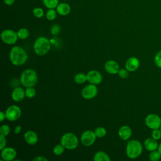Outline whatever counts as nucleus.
I'll list each match as a JSON object with an SVG mask.
<instances>
[{"mask_svg": "<svg viewBox=\"0 0 161 161\" xmlns=\"http://www.w3.org/2000/svg\"><path fill=\"white\" fill-rule=\"evenodd\" d=\"M96 138L97 137L94 131L86 130L82 133L80 136V142L83 145L86 147H90L94 144Z\"/></svg>", "mask_w": 161, "mask_h": 161, "instance_id": "obj_9", "label": "nucleus"}, {"mask_svg": "<svg viewBox=\"0 0 161 161\" xmlns=\"http://www.w3.org/2000/svg\"><path fill=\"white\" fill-rule=\"evenodd\" d=\"M87 80L90 83L94 85L100 84L103 80V76L97 70H92L87 72L86 74Z\"/></svg>", "mask_w": 161, "mask_h": 161, "instance_id": "obj_11", "label": "nucleus"}, {"mask_svg": "<svg viewBox=\"0 0 161 161\" xmlns=\"http://www.w3.org/2000/svg\"><path fill=\"white\" fill-rule=\"evenodd\" d=\"M36 91L33 88V87H26L25 89V96L28 98H33L35 96Z\"/></svg>", "mask_w": 161, "mask_h": 161, "instance_id": "obj_29", "label": "nucleus"}, {"mask_svg": "<svg viewBox=\"0 0 161 161\" xmlns=\"http://www.w3.org/2000/svg\"><path fill=\"white\" fill-rule=\"evenodd\" d=\"M65 150V147L60 143L56 145L53 149V152L55 155H62Z\"/></svg>", "mask_w": 161, "mask_h": 161, "instance_id": "obj_27", "label": "nucleus"}, {"mask_svg": "<svg viewBox=\"0 0 161 161\" xmlns=\"http://www.w3.org/2000/svg\"><path fill=\"white\" fill-rule=\"evenodd\" d=\"M38 82V75L35 70L28 69L25 70L20 75V82L25 87H34Z\"/></svg>", "mask_w": 161, "mask_h": 161, "instance_id": "obj_2", "label": "nucleus"}, {"mask_svg": "<svg viewBox=\"0 0 161 161\" xmlns=\"http://www.w3.org/2000/svg\"><path fill=\"white\" fill-rule=\"evenodd\" d=\"M144 147L147 150L151 152L158 148V145L156 140L153 138H148L145 140Z\"/></svg>", "mask_w": 161, "mask_h": 161, "instance_id": "obj_19", "label": "nucleus"}, {"mask_svg": "<svg viewBox=\"0 0 161 161\" xmlns=\"http://www.w3.org/2000/svg\"><path fill=\"white\" fill-rule=\"evenodd\" d=\"M34 161H48V159L43 156H38L33 158Z\"/></svg>", "mask_w": 161, "mask_h": 161, "instance_id": "obj_36", "label": "nucleus"}, {"mask_svg": "<svg viewBox=\"0 0 161 161\" xmlns=\"http://www.w3.org/2000/svg\"><path fill=\"white\" fill-rule=\"evenodd\" d=\"M160 131H161V126H160Z\"/></svg>", "mask_w": 161, "mask_h": 161, "instance_id": "obj_41", "label": "nucleus"}, {"mask_svg": "<svg viewBox=\"0 0 161 161\" xmlns=\"http://www.w3.org/2000/svg\"><path fill=\"white\" fill-rule=\"evenodd\" d=\"M32 13L37 18H41L44 16V11L42 8H39V7H36L33 9Z\"/></svg>", "mask_w": 161, "mask_h": 161, "instance_id": "obj_28", "label": "nucleus"}, {"mask_svg": "<svg viewBox=\"0 0 161 161\" xmlns=\"http://www.w3.org/2000/svg\"><path fill=\"white\" fill-rule=\"evenodd\" d=\"M145 124L147 127L152 130L160 128L161 126V118L155 114H150L147 115L145 119Z\"/></svg>", "mask_w": 161, "mask_h": 161, "instance_id": "obj_8", "label": "nucleus"}, {"mask_svg": "<svg viewBox=\"0 0 161 161\" xmlns=\"http://www.w3.org/2000/svg\"><path fill=\"white\" fill-rule=\"evenodd\" d=\"M1 158L4 161H11L16 157V151L12 147H5L1 150Z\"/></svg>", "mask_w": 161, "mask_h": 161, "instance_id": "obj_12", "label": "nucleus"}, {"mask_svg": "<svg viewBox=\"0 0 161 161\" xmlns=\"http://www.w3.org/2000/svg\"><path fill=\"white\" fill-rule=\"evenodd\" d=\"M6 139L5 136L0 134V149L3 150L6 146Z\"/></svg>", "mask_w": 161, "mask_h": 161, "instance_id": "obj_35", "label": "nucleus"}, {"mask_svg": "<svg viewBox=\"0 0 161 161\" xmlns=\"http://www.w3.org/2000/svg\"><path fill=\"white\" fill-rule=\"evenodd\" d=\"M57 14V12L55 9H48V11L46 12L45 16L48 20L53 21L56 18Z\"/></svg>", "mask_w": 161, "mask_h": 161, "instance_id": "obj_24", "label": "nucleus"}, {"mask_svg": "<svg viewBox=\"0 0 161 161\" xmlns=\"http://www.w3.org/2000/svg\"><path fill=\"white\" fill-rule=\"evenodd\" d=\"M143 146L136 140H132L128 142L126 147V154L130 158L134 159L138 157L142 153Z\"/></svg>", "mask_w": 161, "mask_h": 161, "instance_id": "obj_3", "label": "nucleus"}, {"mask_svg": "<svg viewBox=\"0 0 161 161\" xmlns=\"http://www.w3.org/2000/svg\"><path fill=\"white\" fill-rule=\"evenodd\" d=\"M24 139L28 144L33 145L37 143L38 138L35 131L32 130H28L24 134Z\"/></svg>", "mask_w": 161, "mask_h": 161, "instance_id": "obj_16", "label": "nucleus"}, {"mask_svg": "<svg viewBox=\"0 0 161 161\" xmlns=\"http://www.w3.org/2000/svg\"><path fill=\"white\" fill-rule=\"evenodd\" d=\"M128 70H126V69H119L118 74L119 77L123 78V79H125L127 78L128 77Z\"/></svg>", "mask_w": 161, "mask_h": 161, "instance_id": "obj_34", "label": "nucleus"}, {"mask_svg": "<svg viewBox=\"0 0 161 161\" xmlns=\"http://www.w3.org/2000/svg\"><path fill=\"white\" fill-rule=\"evenodd\" d=\"M161 158V154L158 150L151 151L149 154V159L151 161H158Z\"/></svg>", "mask_w": 161, "mask_h": 161, "instance_id": "obj_25", "label": "nucleus"}, {"mask_svg": "<svg viewBox=\"0 0 161 161\" xmlns=\"http://www.w3.org/2000/svg\"><path fill=\"white\" fill-rule=\"evenodd\" d=\"M4 3L8 6H11L14 4L15 2V0H3Z\"/></svg>", "mask_w": 161, "mask_h": 161, "instance_id": "obj_38", "label": "nucleus"}, {"mask_svg": "<svg viewBox=\"0 0 161 161\" xmlns=\"http://www.w3.org/2000/svg\"><path fill=\"white\" fill-rule=\"evenodd\" d=\"M6 118L10 121H14L18 119L21 114V111L19 107L16 105H11L9 106L6 111Z\"/></svg>", "mask_w": 161, "mask_h": 161, "instance_id": "obj_7", "label": "nucleus"}, {"mask_svg": "<svg viewBox=\"0 0 161 161\" xmlns=\"http://www.w3.org/2000/svg\"><path fill=\"white\" fill-rule=\"evenodd\" d=\"M152 136L153 138H154L156 140H158L160 139V138H161V131H160V130L158 128L153 130V131L152 132Z\"/></svg>", "mask_w": 161, "mask_h": 161, "instance_id": "obj_33", "label": "nucleus"}, {"mask_svg": "<svg viewBox=\"0 0 161 161\" xmlns=\"http://www.w3.org/2000/svg\"><path fill=\"white\" fill-rule=\"evenodd\" d=\"M97 88L96 85L90 84L86 86L81 91L82 96L86 99H91L96 97L97 94Z\"/></svg>", "mask_w": 161, "mask_h": 161, "instance_id": "obj_10", "label": "nucleus"}, {"mask_svg": "<svg viewBox=\"0 0 161 161\" xmlns=\"http://www.w3.org/2000/svg\"><path fill=\"white\" fill-rule=\"evenodd\" d=\"M94 161H109L110 158L109 155L103 151H98L96 152L93 158Z\"/></svg>", "mask_w": 161, "mask_h": 161, "instance_id": "obj_20", "label": "nucleus"}, {"mask_svg": "<svg viewBox=\"0 0 161 161\" xmlns=\"http://www.w3.org/2000/svg\"><path fill=\"white\" fill-rule=\"evenodd\" d=\"M21 131V126L20 125H18L15 127V128L14 129V133L15 134H19Z\"/></svg>", "mask_w": 161, "mask_h": 161, "instance_id": "obj_37", "label": "nucleus"}, {"mask_svg": "<svg viewBox=\"0 0 161 161\" xmlns=\"http://www.w3.org/2000/svg\"><path fill=\"white\" fill-rule=\"evenodd\" d=\"M60 143L66 149L72 150L77 147L79 140L77 136L72 133H66L60 138Z\"/></svg>", "mask_w": 161, "mask_h": 161, "instance_id": "obj_5", "label": "nucleus"}, {"mask_svg": "<svg viewBox=\"0 0 161 161\" xmlns=\"http://www.w3.org/2000/svg\"><path fill=\"white\" fill-rule=\"evenodd\" d=\"M10 133V128L8 125H3L1 126L0 128V134L4 135V136H7Z\"/></svg>", "mask_w": 161, "mask_h": 161, "instance_id": "obj_30", "label": "nucleus"}, {"mask_svg": "<svg viewBox=\"0 0 161 161\" xmlns=\"http://www.w3.org/2000/svg\"><path fill=\"white\" fill-rule=\"evenodd\" d=\"M70 6L66 3H60L56 8L57 14L61 16H66L70 12Z\"/></svg>", "mask_w": 161, "mask_h": 161, "instance_id": "obj_18", "label": "nucleus"}, {"mask_svg": "<svg viewBox=\"0 0 161 161\" xmlns=\"http://www.w3.org/2000/svg\"><path fill=\"white\" fill-rule=\"evenodd\" d=\"M131 134L132 131L131 128L126 125L121 126L118 130V135L123 140L129 139L131 137Z\"/></svg>", "mask_w": 161, "mask_h": 161, "instance_id": "obj_17", "label": "nucleus"}, {"mask_svg": "<svg viewBox=\"0 0 161 161\" xmlns=\"http://www.w3.org/2000/svg\"><path fill=\"white\" fill-rule=\"evenodd\" d=\"M1 38L6 44L13 45L17 42L18 36L17 32L11 29H6L1 32Z\"/></svg>", "mask_w": 161, "mask_h": 161, "instance_id": "obj_6", "label": "nucleus"}, {"mask_svg": "<svg viewBox=\"0 0 161 161\" xmlns=\"http://www.w3.org/2000/svg\"><path fill=\"white\" fill-rule=\"evenodd\" d=\"M87 80L86 75L84 73H78L74 77V81L77 84H81L84 83Z\"/></svg>", "mask_w": 161, "mask_h": 161, "instance_id": "obj_23", "label": "nucleus"}, {"mask_svg": "<svg viewBox=\"0 0 161 161\" xmlns=\"http://www.w3.org/2000/svg\"><path fill=\"white\" fill-rule=\"evenodd\" d=\"M60 31V26L57 24H54L51 26L50 33L53 35H58Z\"/></svg>", "mask_w": 161, "mask_h": 161, "instance_id": "obj_32", "label": "nucleus"}, {"mask_svg": "<svg viewBox=\"0 0 161 161\" xmlns=\"http://www.w3.org/2000/svg\"><path fill=\"white\" fill-rule=\"evenodd\" d=\"M62 1H68V0H62Z\"/></svg>", "mask_w": 161, "mask_h": 161, "instance_id": "obj_42", "label": "nucleus"}, {"mask_svg": "<svg viewBox=\"0 0 161 161\" xmlns=\"http://www.w3.org/2000/svg\"><path fill=\"white\" fill-rule=\"evenodd\" d=\"M154 62L157 67L161 69V50L155 54L154 57Z\"/></svg>", "mask_w": 161, "mask_h": 161, "instance_id": "obj_31", "label": "nucleus"}, {"mask_svg": "<svg viewBox=\"0 0 161 161\" xmlns=\"http://www.w3.org/2000/svg\"><path fill=\"white\" fill-rule=\"evenodd\" d=\"M17 35H18V38L21 40H25L29 36L30 32L27 28H22L18 30V31H17Z\"/></svg>", "mask_w": 161, "mask_h": 161, "instance_id": "obj_22", "label": "nucleus"}, {"mask_svg": "<svg viewBox=\"0 0 161 161\" xmlns=\"http://www.w3.org/2000/svg\"><path fill=\"white\" fill-rule=\"evenodd\" d=\"M28 58L26 50L19 46H14L9 52V60L15 66H20L25 64Z\"/></svg>", "mask_w": 161, "mask_h": 161, "instance_id": "obj_1", "label": "nucleus"}, {"mask_svg": "<svg viewBox=\"0 0 161 161\" xmlns=\"http://www.w3.org/2000/svg\"><path fill=\"white\" fill-rule=\"evenodd\" d=\"M140 65L139 60L136 57H130L129 58L125 64L126 69L129 72H134L136 70Z\"/></svg>", "mask_w": 161, "mask_h": 161, "instance_id": "obj_15", "label": "nucleus"}, {"mask_svg": "<svg viewBox=\"0 0 161 161\" xmlns=\"http://www.w3.org/2000/svg\"><path fill=\"white\" fill-rule=\"evenodd\" d=\"M6 118V114L3 111H1L0 113V120L1 121H3L4 119Z\"/></svg>", "mask_w": 161, "mask_h": 161, "instance_id": "obj_39", "label": "nucleus"}, {"mask_svg": "<svg viewBox=\"0 0 161 161\" xmlns=\"http://www.w3.org/2000/svg\"><path fill=\"white\" fill-rule=\"evenodd\" d=\"M33 49L36 55L43 56L50 50V42L49 40L45 36L38 37L34 43Z\"/></svg>", "mask_w": 161, "mask_h": 161, "instance_id": "obj_4", "label": "nucleus"}, {"mask_svg": "<svg viewBox=\"0 0 161 161\" xmlns=\"http://www.w3.org/2000/svg\"><path fill=\"white\" fill-rule=\"evenodd\" d=\"M104 69L108 73L110 74H118L119 70V67L118 64L116 61L110 60H108L105 63Z\"/></svg>", "mask_w": 161, "mask_h": 161, "instance_id": "obj_13", "label": "nucleus"}, {"mask_svg": "<svg viewBox=\"0 0 161 161\" xmlns=\"http://www.w3.org/2000/svg\"><path fill=\"white\" fill-rule=\"evenodd\" d=\"M25 96V91L21 87H15L11 93V97L15 102L22 101Z\"/></svg>", "mask_w": 161, "mask_h": 161, "instance_id": "obj_14", "label": "nucleus"}, {"mask_svg": "<svg viewBox=\"0 0 161 161\" xmlns=\"http://www.w3.org/2000/svg\"><path fill=\"white\" fill-rule=\"evenodd\" d=\"M158 152L160 153V154H161V143L158 145Z\"/></svg>", "mask_w": 161, "mask_h": 161, "instance_id": "obj_40", "label": "nucleus"}, {"mask_svg": "<svg viewBox=\"0 0 161 161\" xmlns=\"http://www.w3.org/2000/svg\"><path fill=\"white\" fill-rule=\"evenodd\" d=\"M94 133L97 138H103L104 137L106 134V130L104 127L99 126L95 129Z\"/></svg>", "mask_w": 161, "mask_h": 161, "instance_id": "obj_26", "label": "nucleus"}, {"mask_svg": "<svg viewBox=\"0 0 161 161\" xmlns=\"http://www.w3.org/2000/svg\"><path fill=\"white\" fill-rule=\"evenodd\" d=\"M43 5L48 9H56L59 4L58 0H42Z\"/></svg>", "mask_w": 161, "mask_h": 161, "instance_id": "obj_21", "label": "nucleus"}]
</instances>
